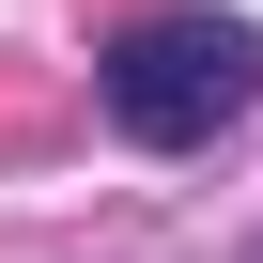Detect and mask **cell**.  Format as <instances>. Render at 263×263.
Wrapping results in <instances>:
<instances>
[{
  "label": "cell",
  "mask_w": 263,
  "mask_h": 263,
  "mask_svg": "<svg viewBox=\"0 0 263 263\" xmlns=\"http://www.w3.org/2000/svg\"><path fill=\"white\" fill-rule=\"evenodd\" d=\"M248 108H263V31L248 16H140L108 47V124L155 140V155L217 140V124H248Z\"/></svg>",
  "instance_id": "1"
}]
</instances>
